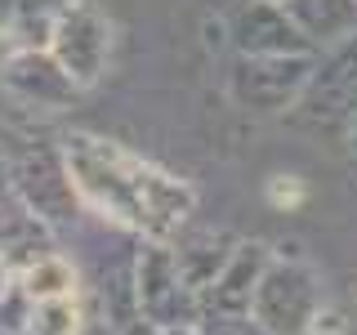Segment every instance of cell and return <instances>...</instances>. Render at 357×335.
Segmentation results:
<instances>
[{
    "instance_id": "ba28073f",
    "label": "cell",
    "mask_w": 357,
    "mask_h": 335,
    "mask_svg": "<svg viewBox=\"0 0 357 335\" xmlns=\"http://www.w3.org/2000/svg\"><path fill=\"white\" fill-rule=\"evenodd\" d=\"M9 184H14V197L45 223H63L81 210V197H76L72 179H67L63 152H27L18 165H9Z\"/></svg>"
},
{
    "instance_id": "5bb4252c",
    "label": "cell",
    "mask_w": 357,
    "mask_h": 335,
    "mask_svg": "<svg viewBox=\"0 0 357 335\" xmlns=\"http://www.w3.org/2000/svg\"><path fill=\"white\" fill-rule=\"evenodd\" d=\"M27 335H85V313L76 299H36Z\"/></svg>"
},
{
    "instance_id": "3957f363",
    "label": "cell",
    "mask_w": 357,
    "mask_h": 335,
    "mask_svg": "<svg viewBox=\"0 0 357 335\" xmlns=\"http://www.w3.org/2000/svg\"><path fill=\"white\" fill-rule=\"evenodd\" d=\"M130 273H134V304H139V318H148L152 327H161V331L197 327L201 295L183 282L170 241H143V251L134 255Z\"/></svg>"
},
{
    "instance_id": "44dd1931",
    "label": "cell",
    "mask_w": 357,
    "mask_h": 335,
    "mask_svg": "<svg viewBox=\"0 0 357 335\" xmlns=\"http://www.w3.org/2000/svg\"><path fill=\"white\" fill-rule=\"evenodd\" d=\"M5 193H14V184H9V161L0 156V197H5Z\"/></svg>"
},
{
    "instance_id": "8992f818",
    "label": "cell",
    "mask_w": 357,
    "mask_h": 335,
    "mask_svg": "<svg viewBox=\"0 0 357 335\" xmlns=\"http://www.w3.org/2000/svg\"><path fill=\"white\" fill-rule=\"evenodd\" d=\"M219 31L237 54H312V45L299 36L282 0H232L219 18Z\"/></svg>"
},
{
    "instance_id": "7a4b0ae2",
    "label": "cell",
    "mask_w": 357,
    "mask_h": 335,
    "mask_svg": "<svg viewBox=\"0 0 357 335\" xmlns=\"http://www.w3.org/2000/svg\"><path fill=\"white\" fill-rule=\"evenodd\" d=\"M321 304H326V295H321L317 268L295 255H273L255 286L250 313L268 327V335H308Z\"/></svg>"
},
{
    "instance_id": "4fadbf2b",
    "label": "cell",
    "mask_w": 357,
    "mask_h": 335,
    "mask_svg": "<svg viewBox=\"0 0 357 335\" xmlns=\"http://www.w3.org/2000/svg\"><path fill=\"white\" fill-rule=\"evenodd\" d=\"M18 282H22V290H27L31 299H76L81 277H76V264L67 260V255L45 251L18 273Z\"/></svg>"
},
{
    "instance_id": "9c48e42d",
    "label": "cell",
    "mask_w": 357,
    "mask_h": 335,
    "mask_svg": "<svg viewBox=\"0 0 357 335\" xmlns=\"http://www.w3.org/2000/svg\"><path fill=\"white\" fill-rule=\"evenodd\" d=\"M268 260H273V251L264 241H237L219 277L201 290V313H250L255 286H259Z\"/></svg>"
},
{
    "instance_id": "7402d4cb",
    "label": "cell",
    "mask_w": 357,
    "mask_h": 335,
    "mask_svg": "<svg viewBox=\"0 0 357 335\" xmlns=\"http://www.w3.org/2000/svg\"><path fill=\"white\" fill-rule=\"evenodd\" d=\"M165 335H201L197 327H174V331H165Z\"/></svg>"
},
{
    "instance_id": "277c9868",
    "label": "cell",
    "mask_w": 357,
    "mask_h": 335,
    "mask_svg": "<svg viewBox=\"0 0 357 335\" xmlns=\"http://www.w3.org/2000/svg\"><path fill=\"white\" fill-rule=\"evenodd\" d=\"M312 81V54H237L228 72V94L237 98V107L273 117L286 112L290 103H299V94Z\"/></svg>"
},
{
    "instance_id": "ffe728a7",
    "label": "cell",
    "mask_w": 357,
    "mask_h": 335,
    "mask_svg": "<svg viewBox=\"0 0 357 335\" xmlns=\"http://www.w3.org/2000/svg\"><path fill=\"white\" fill-rule=\"evenodd\" d=\"M14 277H18V273H14V268H9L5 260H0V295H5V290L14 286Z\"/></svg>"
},
{
    "instance_id": "6da1fadb",
    "label": "cell",
    "mask_w": 357,
    "mask_h": 335,
    "mask_svg": "<svg viewBox=\"0 0 357 335\" xmlns=\"http://www.w3.org/2000/svg\"><path fill=\"white\" fill-rule=\"evenodd\" d=\"M63 165L81 206L139 232L143 241H174L197 210V193L152 161L107 143L98 134H67Z\"/></svg>"
},
{
    "instance_id": "d6986e66",
    "label": "cell",
    "mask_w": 357,
    "mask_h": 335,
    "mask_svg": "<svg viewBox=\"0 0 357 335\" xmlns=\"http://www.w3.org/2000/svg\"><path fill=\"white\" fill-rule=\"evenodd\" d=\"M116 335H165L161 327H152L148 318H130L126 327H116Z\"/></svg>"
},
{
    "instance_id": "52a82bcc",
    "label": "cell",
    "mask_w": 357,
    "mask_h": 335,
    "mask_svg": "<svg viewBox=\"0 0 357 335\" xmlns=\"http://www.w3.org/2000/svg\"><path fill=\"white\" fill-rule=\"evenodd\" d=\"M0 85L14 103L31 112H63L81 98V85L72 81V72L45 50H14L0 63Z\"/></svg>"
},
{
    "instance_id": "9a60e30c",
    "label": "cell",
    "mask_w": 357,
    "mask_h": 335,
    "mask_svg": "<svg viewBox=\"0 0 357 335\" xmlns=\"http://www.w3.org/2000/svg\"><path fill=\"white\" fill-rule=\"evenodd\" d=\"M31 308H36V299H31L27 290H22V282L14 277V286L0 295V331H5V335H27Z\"/></svg>"
},
{
    "instance_id": "8fae6325",
    "label": "cell",
    "mask_w": 357,
    "mask_h": 335,
    "mask_svg": "<svg viewBox=\"0 0 357 335\" xmlns=\"http://www.w3.org/2000/svg\"><path fill=\"white\" fill-rule=\"evenodd\" d=\"M67 0H0V45L14 50H45L54 31V18Z\"/></svg>"
},
{
    "instance_id": "603a6c76",
    "label": "cell",
    "mask_w": 357,
    "mask_h": 335,
    "mask_svg": "<svg viewBox=\"0 0 357 335\" xmlns=\"http://www.w3.org/2000/svg\"><path fill=\"white\" fill-rule=\"evenodd\" d=\"M0 335H5V331H0Z\"/></svg>"
},
{
    "instance_id": "e0dca14e",
    "label": "cell",
    "mask_w": 357,
    "mask_h": 335,
    "mask_svg": "<svg viewBox=\"0 0 357 335\" xmlns=\"http://www.w3.org/2000/svg\"><path fill=\"white\" fill-rule=\"evenodd\" d=\"M268 201H273V206H299V201H304V184H299L295 174H277L273 188H268Z\"/></svg>"
},
{
    "instance_id": "5b68a950",
    "label": "cell",
    "mask_w": 357,
    "mask_h": 335,
    "mask_svg": "<svg viewBox=\"0 0 357 335\" xmlns=\"http://www.w3.org/2000/svg\"><path fill=\"white\" fill-rule=\"evenodd\" d=\"M50 54L72 72V81L81 89L98 85L107 72V59H112V22L94 5H85V0H67L63 14L54 18Z\"/></svg>"
},
{
    "instance_id": "2e32d148",
    "label": "cell",
    "mask_w": 357,
    "mask_h": 335,
    "mask_svg": "<svg viewBox=\"0 0 357 335\" xmlns=\"http://www.w3.org/2000/svg\"><path fill=\"white\" fill-rule=\"evenodd\" d=\"M197 331L201 335H268V327L255 313H201Z\"/></svg>"
},
{
    "instance_id": "ac0fdd59",
    "label": "cell",
    "mask_w": 357,
    "mask_h": 335,
    "mask_svg": "<svg viewBox=\"0 0 357 335\" xmlns=\"http://www.w3.org/2000/svg\"><path fill=\"white\" fill-rule=\"evenodd\" d=\"M344 331H349V327H344V318L335 308H326V304H321V313L312 318V327H308V335H344Z\"/></svg>"
},
{
    "instance_id": "30bf717a",
    "label": "cell",
    "mask_w": 357,
    "mask_h": 335,
    "mask_svg": "<svg viewBox=\"0 0 357 335\" xmlns=\"http://www.w3.org/2000/svg\"><path fill=\"white\" fill-rule=\"evenodd\" d=\"M282 5L312 50L317 45L335 50L357 36V0H282Z\"/></svg>"
},
{
    "instance_id": "7c38bea8",
    "label": "cell",
    "mask_w": 357,
    "mask_h": 335,
    "mask_svg": "<svg viewBox=\"0 0 357 335\" xmlns=\"http://www.w3.org/2000/svg\"><path fill=\"white\" fill-rule=\"evenodd\" d=\"M170 251H174V264L183 273V282L201 295L219 277V268L228 264V255L237 251V237H228V232H178L170 241Z\"/></svg>"
}]
</instances>
